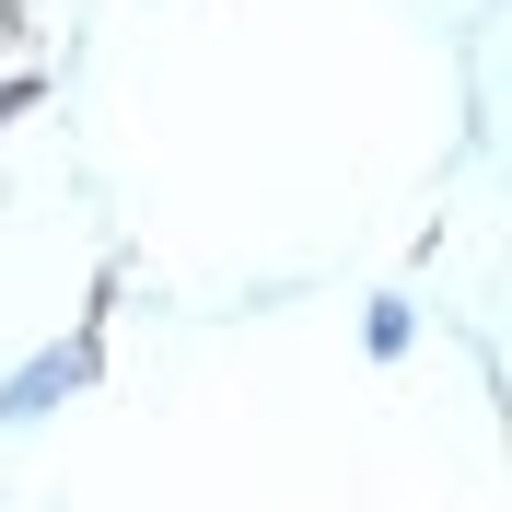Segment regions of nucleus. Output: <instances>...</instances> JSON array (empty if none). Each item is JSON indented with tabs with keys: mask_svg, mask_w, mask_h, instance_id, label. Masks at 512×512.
<instances>
[{
	"mask_svg": "<svg viewBox=\"0 0 512 512\" xmlns=\"http://www.w3.org/2000/svg\"><path fill=\"white\" fill-rule=\"evenodd\" d=\"M35 105H47V82H35V70H12V82H0V128H12V117H35Z\"/></svg>",
	"mask_w": 512,
	"mask_h": 512,
	"instance_id": "nucleus-3",
	"label": "nucleus"
},
{
	"mask_svg": "<svg viewBox=\"0 0 512 512\" xmlns=\"http://www.w3.org/2000/svg\"><path fill=\"white\" fill-rule=\"evenodd\" d=\"M361 350H373V361H408L419 350V303H408V291H373V303H361Z\"/></svg>",
	"mask_w": 512,
	"mask_h": 512,
	"instance_id": "nucleus-2",
	"label": "nucleus"
},
{
	"mask_svg": "<svg viewBox=\"0 0 512 512\" xmlns=\"http://www.w3.org/2000/svg\"><path fill=\"white\" fill-rule=\"evenodd\" d=\"M94 373H105V338H94V326L47 338L35 361H12V373H0V431H35V419H47V408H70Z\"/></svg>",
	"mask_w": 512,
	"mask_h": 512,
	"instance_id": "nucleus-1",
	"label": "nucleus"
}]
</instances>
